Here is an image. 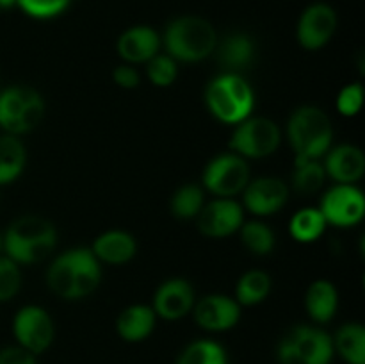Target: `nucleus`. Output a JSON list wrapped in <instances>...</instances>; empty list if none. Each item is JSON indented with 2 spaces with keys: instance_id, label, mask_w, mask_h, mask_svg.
Wrapping results in <instances>:
<instances>
[{
  "instance_id": "obj_1",
  "label": "nucleus",
  "mask_w": 365,
  "mask_h": 364,
  "mask_svg": "<svg viewBox=\"0 0 365 364\" xmlns=\"http://www.w3.org/2000/svg\"><path fill=\"white\" fill-rule=\"evenodd\" d=\"M57 241L56 227L39 216L18 218L2 238V248L16 264H32L45 259Z\"/></svg>"
},
{
  "instance_id": "obj_2",
  "label": "nucleus",
  "mask_w": 365,
  "mask_h": 364,
  "mask_svg": "<svg viewBox=\"0 0 365 364\" xmlns=\"http://www.w3.org/2000/svg\"><path fill=\"white\" fill-rule=\"evenodd\" d=\"M217 34L210 21L200 16H180L164 32V46L175 61L198 63L216 50Z\"/></svg>"
},
{
  "instance_id": "obj_3",
  "label": "nucleus",
  "mask_w": 365,
  "mask_h": 364,
  "mask_svg": "<svg viewBox=\"0 0 365 364\" xmlns=\"http://www.w3.org/2000/svg\"><path fill=\"white\" fill-rule=\"evenodd\" d=\"M205 102L217 120L235 125L250 118L255 106V96L252 86L241 75L225 71L207 86Z\"/></svg>"
},
{
  "instance_id": "obj_4",
  "label": "nucleus",
  "mask_w": 365,
  "mask_h": 364,
  "mask_svg": "<svg viewBox=\"0 0 365 364\" xmlns=\"http://www.w3.org/2000/svg\"><path fill=\"white\" fill-rule=\"evenodd\" d=\"M287 136L296 157L321 159L330 150L334 128L330 118L323 109L303 106L292 113L287 123Z\"/></svg>"
},
{
  "instance_id": "obj_5",
  "label": "nucleus",
  "mask_w": 365,
  "mask_h": 364,
  "mask_svg": "<svg viewBox=\"0 0 365 364\" xmlns=\"http://www.w3.org/2000/svg\"><path fill=\"white\" fill-rule=\"evenodd\" d=\"M280 364H330L334 359V339L317 327L292 328L278 345Z\"/></svg>"
},
{
  "instance_id": "obj_6",
  "label": "nucleus",
  "mask_w": 365,
  "mask_h": 364,
  "mask_svg": "<svg viewBox=\"0 0 365 364\" xmlns=\"http://www.w3.org/2000/svg\"><path fill=\"white\" fill-rule=\"evenodd\" d=\"M45 102L32 88L13 86L0 91V127L11 136L32 131L41 121Z\"/></svg>"
},
{
  "instance_id": "obj_7",
  "label": "nucleus",
  "mask_w": 365,
  "mask_h": 364,
  "mask_svg": "<svg viewBox=\"0 0 365 364\" xmlns=\"http://www.w3.org/2000/svg\"><path fill=\"white\" fill-rule=\"evenodd\" d=\"M230 139L232 152L248 159H262L277 152L280 146L282 134L278 125L269 118H246L237 123Z\"/></svg>"
},
{
  "instance_id": "obj_8",
  "label": "nucleus",
  "mask_w": 365,
  "mask_h": 364,
  "mask_svg": "<svg viewBox=\"0 0 365 364\" xmlns=\"http://www.w3.org/2000/svg\"><path fill=\"white\" fill-rule=\"evenodd\" d=\"M250 182V168L245 157L237 153H221L214 157L203 171V186L220 198H232L245 191Z\"/></svg>"
},
{
  "instance_id": "obj_9",
  "label": "nucleus",
  "mask_w": 365,
  "mask_h": 364,
  "mask_svg": "<svg viewBox=\"0 0 365 364\" xmlns=\"http://www.w3.org/2000/svg\"><path fill=\"white\" fill-rule=\"evenodd\" d=\"M13 334L18 345L39 355L50 348L56 335L53 321L50 314L39 305H25L16 313L13 320Z\"/></svg>"
},
{
  "instance_id": "obj_10",
  "label": "nucleus",
  "mask_w": 365,
  "mask_h": 364,
  "mask_svg": "<svg viewBox=\"0 0 365 364\" xmlns=\"http://www.w3.org/2000/svg\"><path fill=\"white\" fill-rule=\"evenodd\" d=\"M319 211L327 223L335 225V227H351L364 220V193L353 184L334 186L324 193Z\"/></svg>"
},
{
  "instance_id": "obj_11",
  "label": "nucleus",
  "mask_w": 365,
  "mask_h": 364,
  "mask_svg": "<svg viewBox=\"0 0 365 364\" xmlns=\"http://www.w3.org/2000/svg\"><path fill=\"white\" fill-rule=\"evenodd\" d=\"M337 31V13L323 2L312 4L303 11L298 21V41L307 50H319Z\"/></svg>"
},
{
  "instance_id": "obj_12",
  "label": "nucleus",
  "mask_w": 365,
  "mask_h": 364,
  "mask_svg": "<svg viewBox=\"0 0 365 364\" xmlns=\"http://www.w3.org/2000/svg\"><path fill=\"white\" fill-rule=\"evenodd\" d=\"M198 228L207 238H227L245 223L242 206L232 198H216L203 206L198 216Z\"/></svg>"
},
{
  "instance_id": "obj_13",
  "label": "nucleus",
  "mask_w": 365,
  "mask_h": 364,
  "mask_svg": "<svg viewBox=\"0 0 365 364\" xmlns=\"http://www.w3.org/2000/svg\"><path fill=\"white\" fill-rule=\"evenodd\" d=\"M195 320L203 330H230L241 320V305L227 295H209L195 303Z\"/></svg>"
},
{
  "instance_id": "obj_14",
  "label": "nucleus",
  "mask_w": 365,
  "mask_h": 364,
  "mask_svg": "<svg viewBox=\"0 0 365 364\" xmlns=\"http://www.w3.org/2000/svg\"><path fill=\"white\" fill-rule=\"evenodd\" d=\"M289 188L274 177H260L248 182L245 188V207L257 216H271L285 206Z\"/></svg>"
},
{
  "instance_id": "obj_15",
  "label": "nucleus",
  "mask_w": 365,
  "mask_h": 364,
  "mask_svg": "<svg viewBox=\"0 0 365 364\" xmlns=\"http://www.w3.org/2000/svg\"><path fill=\"white\" fill-rule=\"evenodd\" d=\"M195 307V289L185 278H170L163 282L153 298V313L168 321L189 314Z\"/></svg>"
},
{
  "instance_id": "obj_16",
  "label": "nucleus",
  "mask_w": 365,
  "mask_h": 364,
  "mask_svg": "<svg viewBox=\"0 0 365 364\" xmlns=\"http://www.w3.org/2000/svg\"><path fill=\"white\" fill-rule=\"evenodd\" d=\"M159 49L160 36L146 25H135V27L127 29L116 43L118 54L128 64L148 63L152 57L159 54Z\"/></svg>"
},
{
  "instance_id": "obj_17",
  "label": "nucleus",
  "mask_w": 365,
  "mask_h": 364,
  "mask_svg": "<svg viewBox=\"0 0 365 364\" xmlns=\"http://www.w3.org/2000/svg\"><path fill=\"white\" fill-rule=\"evenodd\" d=\"M324 171L337 184H355L365 173L364 152L355 145H339L327 152Z\"/></svg>"
},
{
  "instance_id": "obj_18",
  "label": "nucleus",
  "mask_w": 365,
  "mask_h": 364,
  "mask_svg": "<svg viewBox=\"0 0 365 364\" xmlns=\"http://www.w3.org/2000/svg\"><path fill=\"white\" fill-rule=\"evenodd\" d=\"M157 314L150 305L135 303V305L127 307L123 313L118 316L116 330L123 341L139 343L145 341L155 328Z\"/></svg>"
},
{
  "instance_id": "obj_19",
  "label": "nucleus",
  "mask_w": 365,
  "mask_h": 364,
  "mask_svg": "<svg viewBox=\"0 0 365 364\" xmlns=\"http://www.w3.org/2000/svg\"><path fill=\"white\" fill-rule=\"evenodd\" d=\"M216 54L221 66L227 68V71L237 74L252 64L255 57V43L245 32H232L225 36L223 41L217 43Z\"/></svg>"
},
{
  "instance_id": "obj_20",
  "label": "nucleus",
  "mask_w": 365,
  "mask_h": 364,
  "mask_svg": "<svg viewBox=\"0 0 365 364\" xmlns=\"http://www.w3.org/2000/svg\"><path fill=\"white\" fill-rule=\"evenodd\" d=\"M135 248H138L135 239L128 232L109 231L95 239L91 252L103 263L125 264L135 256Z\"/></svg>"
},
{
  "instance_id": "obj_21",
  "label": "nucleus",
  "mask_w": 365,
  "mask_h": 364,
  "mask_svg": "<svg viewBox=\"0 0 365 364\" xmlns=\"http://www.w3.org/2000/svg\"><path fill=\"white\" fill-rule=\"evenodd\" d=\"M307 313L317 323H328L339 307V293L330 280H316L310 284L305 295Z\"/></svg>"
},
{
  "instance_id": "obj_22",
  "label": "nucleus",
  "mask_w": 365,
  "mask_h": 364,
  "mask_svg": "<svg viewBox=\"0 0 365 364\" xmlns=\"http://www.w3.org/2000/svg\"><path fill=\"white\" fill-rule=\"evenodd\" d=\"M102 280L100 261L91 248H75V300L86 298Z\"/></svg>"
},
{
  "instance_id": "obj_23",
  "label": "nucleus",
  "mask_w": 365,
  "mask_h": 364,
  "mask_svg": "<svg viewBox=\"0 0 365 364\" xmlns=\"http://www.w3.org/2000/svg\"><path fill=\"white\" fill-rule=\"evenodd\" d=\"M48 288L64 300H75V248L57 257L46 273Z\"/></svg>"
},
{
  "instance_id": "obj_24",
  "label": "nucleus",
  "mask_w": 365,
  "mask_h": 364,
  "mask_svg": "<svg viewBox=\"0 0 365 364\" xmlns=\"http://www.w3.org/2000/svg\"><path fill=\"white\" fill-rule=\"evenodd\" d=\"M27 152L16 136H0V186L16 181L25 168Z\"/></svg>"
},
{
  "instance_id": "obj_25",
  "label": "nucleus",
  "mask_w": 365,
  "mask_h": 364,
  "mask_svg": "<svg viewBox=\"0 0 365 364\" xmlns=\"http://www.w3.org/2000/svg\"><path fill=\"white\" fill-rule=\"evenodd\" d=\"M334 348L348 364H365V328L360 323H346L337 330Z\"/></svg>"
},
{
  "instance_id": "obj_26",
  "label": "nucleus",
  "mask_w": 365,
  "mask_h": 364,
  "mask_svg": "<svg viewBox=\"0 0 365 364\" xmlns=\"http://www.w3.org/2000/svg\"><path fill=\"white\" fill-rule=\"evenodd\" d=\"M271 291V278L266 271H246L235 288V300L239 305H257L264 302Z\"/></svg>"
},
{
  "instance_id": "obj_27",
  "label": "nucleus",
  "mask_w": 365,
  "mask_h": 364,
  "mask_svg": "<svg viewBox=\"0 0 365 364\" xmlns=\"http://www.w3.org/2000/svg\"><path fill=\"white\" fill-rule=\"evenodd\" d=\"M327 225V220H324L319 209H316V207H305V209H299L291 218L289 232H291V236L296 241L312 243L321 238Z\"/></svg>"
},
{
  "instance_id": "obj_28",
  "label": "nucleus",
  "mask_w": 365,
  "mask_h": 364,
  "mask_svg": "<svg viewBox=\"0 0 365 364\" xmlns=\"http://www.w3.org/2000/svg\"><path fill=\"white\" fill-rule=\"evenodd\" d=\"M327 171L321 159H303L296 157L294 159V173H292V184L298 193L310 195L323 188Z\"/></svg>"
},
{
  "instance_id": "obj_29",
  "label": "nucleus",
  "mask_w": 365,
  "mask_h": 364,
  "mask_svg": "<svg viewBox=\"0 0 365 364\" xmlns=\"http://www.w3.org/2000/svg\"><path fill=\"white\" fill-rule=\"evenodd\" d=\"M177 364H228L223 346L210 339L192 341L184 348Z\"/></svg>"
},
{
  "instance_id": "obj_30",
  "label": "nucleus",
  "mask_w": 365,
  "mask_h": 364,
  "mask_svg": "<svg viewBox=\"0 0 365 364\" xmlns=\"http://www.w3.org/2000/svg\"><path fill=\"white\" fill-rule=\"evenodd\" d=\"M203 189L196 184H187L182 186L180 189H177V193L171 198V211L177 218L180 220H191L200 214V211L205 206V200H203Z\"/></svg>"
},
{
  "instance_id": "obj_31",
  "label": "nucleus",
  "mask_w": 365,
  "mask_h": 364,
  "mask_svg": "<svg viewBox=\"0 0 365 364\" xmlns=\"http://www.w3.org/2000/svg\"><path fill=\"white\" fill-rule=\"evenodd\" d=\"M241 241L250 252L257 256H267L274 248V234L262 221H248L241 225Z\"/></svg>"
},
{
  "instance_id": "obj_32",
  "label": "nucleus",
  "mask_w": 365,
  "mask_h": 364,
  "mask_svg": "<svg viewBox=\"0 0 365 364\" xmlns=\"http://www.w3.org/2000/svg\"><path fill=\"white\" fill-rule=\"evenodd\" d=\"M146 74H148L152 84L159 86V88H168L177 81V61L168 54H157L146 63Z\"/></svg>"
},
{
  "instance_id": "obj_33",
  "label": "nucleus",
  "mask_w": 365,
  "mask_h": 364,
  "mask_svg": "<svg viewBox=\"0 0 365 364\" xmlns=\"http://www.w3.org/2000/svg\"><path fill=\"white\" fill-rule=\"evenodd\" d=\"M21 285V271L18 264L9 257H0V302H7L16 293Z\"/></svg>"
},
{
  "instance_id": "obj_34",
  "label": "nucleus",
  "mask_w": 365,
  "mask_h": 364,
  "mask_svg": "<svg viewBox=\"0 0 365 364\" xmlns=\"http://www.w3.org/2000/svg\"><path fill=\"white\" fill-rule=\"evenodd\" d=\"M16 6H20V9L29 16L48 20L63 13L70 6V0H18Z\"/></svg>"
},
{
  "instance_id": "obj_35",
  "label": "nucleus",
  "mask_w": 365,
  "mask_h": 364,
  "mask_svg": "<svg viewBox=\"0 0 365 364\" xmlns=\"http://www.w3.org/2000/svg\"><path fill=\"white\" fill-rule=\"evenodd\" d=\"M364 103V88L360 84H348L337 96V109L342 116H355Z\"/></svg>"
},
{
  "instance_id": "obj_36",
  "label": "nucleus",
  "mask_w": 365,
  "mask_h": 364,
  "mask_svg": "<svg viewBox=\"0 0 365 364\" xmlns=\"http://www.w3.org/2000/svg\"><path fill=\"white\" fill-rule=\"evenodd\" d=\"M0 364H36V355L24 346H6L0 350Z\"/></svg>"
},
{
  "instance_id": "obj_37",
  "label": "nucleus",
  "mask_w": 365,
  "mask_h": 364,
  "mask_svg": "<svg viewBox=\"0 0 365 364\" xmlns=\"http://www.w3.org/2000/svg\"><path fill=\"white\" fill-rule=\"evenodd\" d=\"M113 79L123 89H134L139 84V74L132 64H120L114 68Z\"/></svg>"
},
{
  "instance_id": "obj_38",
  "label": "nucleus",
  "mask_w": 365,
  "mask_h": 364,
  "mask_svg": "<svg viewBox=\"0 0 365 364\" xmlns=\"http://www.w3.org/2000/svg\"><path fill=\"white\" fill-rule=\"evenodd\" d=\"M18 0H0V9H11L13 6H16Z\"/></svg>"
},
{
  "instance_id": "obj_39",
  "label": "nucleus",
  "mask_w": 365,
  "mask_h": 364,
  "mask_svg": "<svg viewBox=\"0 0 365 364\" xmlns=\"http://www.w3.org/2000/svg\"><path fill=\"white\" fill-rule=\"evenodd\" d=\"M0 250H2V236H0Z\"/></svg>"
}]
</instances>
